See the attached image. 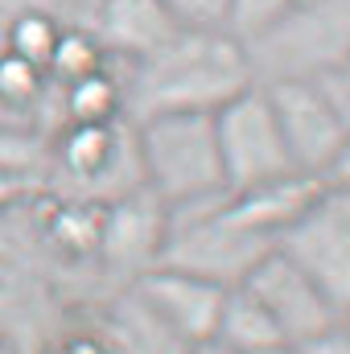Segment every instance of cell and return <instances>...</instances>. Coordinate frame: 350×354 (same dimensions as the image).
Listing matches in <instances>:
<instances>
[{
	"instance_id": "obj_27",
	"label": "cell",
	"mask_w": 350,
	"mask_h": 354,
	"mask_svg": "<svg viewBox=\"0 0 350 354\" xmlns=\"http://www.w3.org/2000/svg\"><path fill=\"white\" fill-rule=\"evenodd\" d=\"M0 354H21L17 346H8V342H0Z\"/></svg>"
},
{
	"instance_id": "obj_7",
	"label": "cell",
	"mask_w": 350,
	"mask_h": 354,
	"mask_svg": "<svg viewBox=\"0 0 350 354\" xmlns=\"http://www.w3.org/2000/svg\"><path fill=\"white\" fill-rule=\"evenodd\" d=\"M297 264L305 268L326 301L350 322V189L322 185L317 198L301 210V218L276 239Z\"/></svg>"
},
{
	"instance_id": "obj_10",
	"label": "cell",
	"mask_w": 350,
	"mask_h": 354,
	"mask_svg": "<svg viewBox=\"0 0 350 354\" xmlns=\"http://www.w3.org/2000/svg\"><path fill=\"white\" fill-rule=\"evenodd\" d=\"M132 297L174 334L177 342H185L194 351V346H202V342L214 338L227 288L214 284V280H202L194 272L157 264V268H149L145 276H136Z\"/></svg>"
},
{
	"instance_id": "obj_2",
	"label": "cell",
	"mask_w": 350,
	"mask_h": 354,
	"mask_svg": "<svg viewBox=\"0 0 350 354\" xmlns=\"http://www.w3.org/2000/svg\"><path fill=\"white\" fill-rule=\"evenodd\" d=\"M145 189L165 206H198L227 194L214 111H165L132 124Z\"/></svg>"
},
{
	"instance_id": "obj_9",
	"label": "cell",
	"mask_w": 350,
	"mask_h": 354,
	"mask_svg": "<svg viewBox=\"0 0 350 354\" xmlns=\"http://www.w3.org/2000/svg\"><path fill=\"white\" fill-rule=\"evenodd\" d=\"M50 165L71 177L83 194L124 198L132 189H145L140 161H136V132L128 120L116 124H66L62 136L50 145Z\"/></svg>"
},
{
	"instance_id": "obj_24",
	"label": "cell",
	"mask_w": 350,
	"mask_h": 354,
	"mask_svg": "<svg viewBox=\"0 0 350 354\" xmlns=\"http://www.w3.org/2000/svg\"><path fill=\"white\" fill-rule=\"evenodd\" d=\"M190 354H297L293 346H272V351H239V346H223V342H202Z\"/></svg>"
},
{
	"instance_id": "obj_11",
	"label": "cell",
	"mask_w": 350,
	"mask_h": 354,
	"mask_svg": "<svg viewBox=\"0 0 350 354\" xmlns=\"http://www.w3.org/2000/svg\"><path fill=\"white\" fill-rule=\"evenodd\" d=\"M165 223H169V210L149 189H132L103 206L95 252H103L107 264H120L132 276H145L149 268L161 264Z\"/></svg>"
},
{
	"instance_id": "obj_25",
	"label": "cell",
	"mask_w": 350,
	"mask_h": 354,
	"mask_svg": "<svg viewBox=\"0 0 350 354\" xmlns=\"http://www.w3.org/2000/svg\"><path fill=\"white\" fill-rule=\"evenodd\" d=\"M326 185H347L350 189V136L342 145V153H338V161H334V169H330V177H326Z\"/></svg>"
},
{
	"instance_id": "obj_16",
	"label": "cell",
	"mask_w": 350,
	"mask_h": 354,
	"mask_svg": "<svg viewBox=\"0 0 350 354\" xmlns=\"http://www.w3.org/2000/svg\"><path fill=\"white\" fill-rule=\"evenodd\" d=\"M50 165V140L33 128V120L0 115V177L29 181Z\"/></svg>"
},
{
	"instance_id": "obj_19",
	"label": "cell",
	"mask_w": 350,
	"mask_h": 354,
	"mask_svg": "<svg viewBox=\"0 0 350 354\" xmlns=\"http://www.w3.org/2000/svg\"><path fill=\"white\" fill-rule=\"evenodd\" d=\"M288 4H293V0H227V29H231L239 41H248V37H256L260 29H268Z\"/></svg>"
},
{
	"instance_id": "obj_4",
	"label": "cell",
	"mask_w": 350,
	"mask_h": 354,
	"mask_svg": "<svg viewBox=\"0 0 350 354\" xmlns=\"http://www.w3.org/2000/svg\"><path fill=\"white\" fill-rule=\"evenodd\" d=\"M276 111L280 136L297 174L326 181L350 136V95L334 79H280L260 83Z\"/></svg>"
},
{
	"instance_id": "obj_22",
	"label": "cell",
	"mask_w": 350,
	"mask_h": 354,
	"mask_svg": "<svg viewBox=\"0 0 350 354\" xmlns=\"http://www.w3.org/2000/svg\"><path fill=\"white\" fill-rule=\"evenodd\" d=\"M42 354H111V346H107L103 330H79V334H62V338H54Z\"/></svg>"
},
{
	"instance_id": "obj_6",
	"label": "cell",
	"mask_w": 350,
	"mask_h": 354,
	"mask_svg": "<svg viewBox=\"0 0 350 354\" xmlns=\"http://www.w3.org/2000/svg\"><path fill=\"white\" fill-rule=\"evenodd\" d=\"M214 136H219L227 194L256 189V185L297 174V165L288 157V145L280 136L276 111L268 103V91L260 83L239 91L231 103H223L214 111Z\"/></svg>"
},
{
	"instance_id": "obj_17",
	"label": "cell",
	"mask_w": 350,
	"mask_h": 354,
	"mask_svg": "<svg viewBox=\"0 0 350 354\" xmlns=\"http://www.w3.org/2000/svg\"><path fill=\"white\" fill-rule=\"evenodd\" d=\"M66 25L71 21H58L50 12H17V17H8L0 25V50H8V54H17V58L46 71Z\"/></svg>"
},
{
	"instance_id": "obj_15",
	"label": "cell",
	"mask_w": 350,
	"mask_h": 354,
	"mask_svg": "<svg viewBox=\"0 0 350 354\" xmlns=\"http://www.w3.org/2000/svg\"><path fill=\"white\" fill-rule=\"evenodd\" d=\"M103 66H111V58H107L103 41L95 37V29L83 25V21H71L62 29L58 46H54V58H50L46 75H50V87H66L75 79H87L95 71H103Z\"/></svg>"
},
{
	"instance_id": "obj_14",
	"label": "cell",
	"mask_w": 350,
	"mask_h": 354,
	"mask_svg": "<svg viewBox=\"0 0 350 354\" xmlns=\"http://www.w3.org/2000/svg\"><path fill=\"white\" fill-rule=\"evenodd\" d=\"M210 342L239 346V351H272V346H288V342L280 338V330L272 326V317L264 313L239 284L227 288V301H223V313H219V326H214V338H210Z\"/></svg>"
},
{
	"instance_id": "obj_23",
	"label": "cell",
	"mask_w": 350,
	"mask_h": 354,
	"mask_svg": "<svg viewBox=\"0 0 350 354\" xmlns=\"http://www.w3.org/2000/svg\"><path fill=\"white\" fill-rule=\"evenodd\" d=\"M297 354H350V322H338L334 330L317 334L313 342H305Z\"/></svg>"
},
{
	"instance_id": "obj_3",
	"label": "cell",
	"mask_w": 350,
	"mask_h": 354,
	"mask_svg": "<svg viewBox=\"0 0 350 354\" xmlns=\"http://www.w3.org/2000/svg\"><path fill=\"white\" fill-rule=\"evenodd\" d=\"M243 46L256 83L334 79L350 62V0H293Z\"/></svg>"
},
{
	"instance_id": "obj_8",
	"label": "cell",
	"mask_w": 350,
	"mask_h": 354,
	"mask_svg": "<svg viewBox=\"0 0 350 354\" xmlns=\"http://www.w3.org/2000/svg\"><path fill=\"white\" fill-rule=\"evenodd\" d=\"M239 288L272 317V326L280 330V338L293 351H301L305 342H313L317 334H326V330H334L342 322L338 309L317 288V280L297 264L280 243L268 248L256 260V268L239 280Z\"/></svg>"
},
{
	"instance_id": "obj_18",
	"label": "cell",
	"mask_w": 350,
	"mask_h": 354,
	"mask_svg": "<svg viewBox=\"0 0 350 354\" xmlns=\"http://www.w3.org/2000/svg\"><path fill=\"white\" fill-rule=\"evenodd\" d=\"M50 95V75L8 50H0V115L33 120V111Z\"/></svg>"
},
{
	"instance_id": "obj_20",
	"label": "cell",
	"mask_w": 350,
	"mask_h": 354,
	"mask_svg": "<svg viewBox=\"0 0 350 354\" xmlns=\"http://www.w3.org/2000/svg\"><path fill=\"white\" fill-rule=\"evenodd\" d=\"M169 8L190 29H227V0H169Z\"/></svg>"
},
{
	"instance_id": "obj_13",
	"label": "cell",
	"mask_w": 350,
	"mask_h": 354,
	"mask_svg": "<svg viewBox=\"0 0 350 354\" xmlns=\"http://www.w3.org/2000/svg\"><path fill=\"white\" fill-rule=\"evenodd\" d=\"M62 99V111H66V124H116V120H128V107H124V79H120V66H103L87 79H75L66 87H54Z\"/></svg>"
},
{
	"instance_id": "obj_21",
	"label": "cell",
	"mask_w": 350,
	"mask_h": 354,
	"mask_svg": "<svg viewBox=\"0 0 350 354\" xmlns=\"http://www.w3.org/2000/svg\"><path fill=\"white\" fill-rule=\"evenodd\" d=\"M79 8H83V0H0V25L17 12H50L58 21H75Z\"/></svg>"
},
{
	"instance_id": "obj_1",
	"label": "cell",
	"mask_w": 350,
	"mask_h": 354,
	"mask_svg": "<svg viewBox=\"0 0 350 354\" xmlns=\"http://www.w3.org/2000/svg\"><path fill=\"white\" fill-rule=\"evenodd\" d=\"M124 107L128 124L165 111H219L239 91L256 87L248 46L231 29H181L153 58L128 66Z\"/></svg>"
},
{
	"instance_id": "obj_26",
	"label": "cell",
	"mask_w": 350,
	"mask_h": 354,
	"mask_svg": "<svg viewBox=\"0 0 350 354\" xmlns=\"http://www.w3.org/2000/svg\"><path fill=\"white\" fill-rule=\"evenodd\" d=\"M338 83H342V87H347V95H350V62L342 66V75H338Z\"/></svg>"
},
{
	"instance_id": "obj_5",
	"label": "cell",
	"mask_w": 350,
	"mask_h": 354,
	"mask_svg": "<svg viewBox=\"0 0 350 354\" xmlns=\"http://www.w3.org/2000/svg\"><path fill=\"white\" fill-rule=\"evenodd\" d=\"M223 198L169 210L165 243H161V264L194 272V276L214 280L223 288H235L256 268V260L268 248H276V243L256 235V231H243L239 223H231L227 210H223Z\"/></svg>"
},
{
	"instance_id": "obj_12",
	"label": "cell",
	"mask_w": 350,
	"mask_h": 354,
	"mask_svg": "<svg viewBox=\"0 0 350 354\" xmlns=\"http://www.w3.org/2000/svg\"><path fill=\"white\" fill-rule=\"evenodd\" d=\"M91 29L116 66H136L169 46L185 25L169 0H99Z\"/></svg>"
}]
</instances>
